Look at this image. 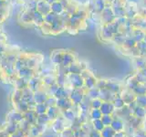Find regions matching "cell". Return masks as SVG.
Returning a JSON list of instances; mask_svg holds the SVG:
<instances>
[{
	"instance_id": "1",
	"label": "cell",
	"mask_w": 146,
	"mask_h": 137,
	"mask_svg": "<svg viewBox=\"0 0 146 137\" xmlns=\"http://www.w3.org/2000/svg\"><path fill=\"white\" fill-rule=\"evenodd\" d=\"M17 23L23 29L38 31L43 36L73 33L77 6L73 0H18Z\"/></svg>"
},
{
	"instance_id": "10",
	"label": "cell",
	"mask_w": 146,
	"mask_h": 137,
	"mask_svg": "<svg viewBox=\"0 0 146 137\" xmlns=\"http://www.w3.org/2000/svg\"><path fill=\"white\" fill-rule=\"evenodd\" d=\"M102 100H94L92 102H91V106H92L93 109H100V106H102Z\"/></svg>"
},
{
	"instance_id": "9",
	"label": "cell",
	"mask_w": 146,
	"mask_h": 137,
	"mask_svg": "<svg viewBox=\"0 0 146 137\" xmlns=\"http://www.w3.org/2000/svg\"><path fill=\"white\" fill-rule=\"evenodd\" d=\"M135 114L138 118H143L145 115V111L143 108H136L135 110Z\"/></svg>"
},
{
	"instance_id": "2",
	"label": "cell",
	"mask_w": 146,
	"mask_h": 137,
	"mask_svg": "<svg viewBox=\"0 0 146 137\" xmlns=\"http://www.w3.org/2000/svg\"><path fill=\"white\" fill-rule=\"evenodd\" d=\"M18 0H0V30L12 15L14 7L17 6Z\"/></svg>"
},
{
	"instance_id": "5",
	"label": "cell",
	"mask_w": 146,
	"mask_h": 137,
	"mask_svg": "<svg viewBox=\"0 0 146 137\" xmlns=\"http://www.w3.org/2000/svg\"><path fill=\"white\" fill-rule=\"evenodd\" d=\"M111 127L112 129L115 131V132H121L123 130V128H124V125H123V122L120 120H114L111 122Z\"/></svg>"
},
{
	"instance_id": "13",
	"label": "cell",
	"mask_w": 146,
	"mask_h": 137,
	"mask_svg": "<svg viewBox=\"0 0 146 137\" xmlns=\"http://www.w3.org/2000/svg\"><path fill=\"white\" fill-rule=\"evenodd\" d=\"M143 137H146V134H144V135H143Z\"/></svg>"
},
{
	"instance_id": "11",
	"label": "cell",
	"mask_w": 146,
	"mask_h": 137,
	"mask_svg": "<svg viewBox=\"0 0 146 137\" xmlns=\"http://www.w3.org/2000/svg\"><path fill=\"white\" fill-rule=\"evenodd\" d=\"M90 137H102V134H100V132L92 130L90 134Z\"/></svg>"
},
{
	"instance_id": "8",
	"label": "cell",
	"mask_w": 146,
	"mask_h": 137,
	"mask_svg": "<svg viewBox=\"0 0 146 137\" xmlns=\"http://www.w3.org/2000/svg\"><path fill=\"white\" fill-rule=\"evenodd\" d=\"M102 116V113L100 112V109H93L91 110L90 112V117L93 119V120H98V119H100Z\"/></svg>"
},
{
	"instance_id": "4",
	"label": "cell",
	"mask_w": 146,
	"mask_h": 137,
	"mask_svg": "<svg viewBox=\"0 0 146 137\" xmlns=\"http://www.w3.org/2000/svg\"><path fill=\"white\" fill-rule=\"evenodd\" d=\"M115 132H116L111 126H105L103 130L100 132V134H102V137H113Z\"/></svg>"
},
{
	"instance_id": "3",
	"label": "cell",
	"mask_w": 146,
	"mask_h": 137,
	"mask_svg": "<svg viewBox=\"0 0 146 137\" xmlns=\"http://www.w3.org/2000/svg\"><path fill=\"white\" fill-rule=\"evenodd\" d=\"M100 110L102 115L103 114H111L114 111V105L110 102H102Z\"/></svg>"
},
{
	"instance_id": "7",
	"label": "cell",
	"mask_w": 146,
	"mask_h": 137,
	"mask_svg": "<svg viewBox=\"0 0 146 137\" xmlns=\"http://www.w3.org/2000/svg\"><path fill=\"white\" fill-rule=\"evenodd\" d=\"M92 127H93V130L98 131V132H102L105 126L103 125L102 120H100V119H98V120H93Z\"/></svg>"
},
{
	"instance_id": "6",
	"label": "cell",
	"mask_w": 146,
	"mask_h": 137,
	"mask_svg": "<svg viewBox=\"0 0 146 137\" xmlns=\"http://www.w3.org/2000/svg\"><path fill=\"white\" fill-rule=\"evenodd\" d=\"M100 120H102L104 126H111L113 118L111 116V114H103L102 118H100Z\"/></svg>"
},
{
	"instance_id": "12",
	"label": "cell",
	"mask_w": 146,
	"mask_h": 137,
	"mask_svg": "<svg viewBox=\"0 0 146 137\" xmlns=\"http://www.w3.org/2000/svg\"><path fill=\"white\" fill-rule=\"evenodd\" d=\"M113 137H125V134L124 132H116L115 134H114Z\"/></svg>"
}]
</instances>
